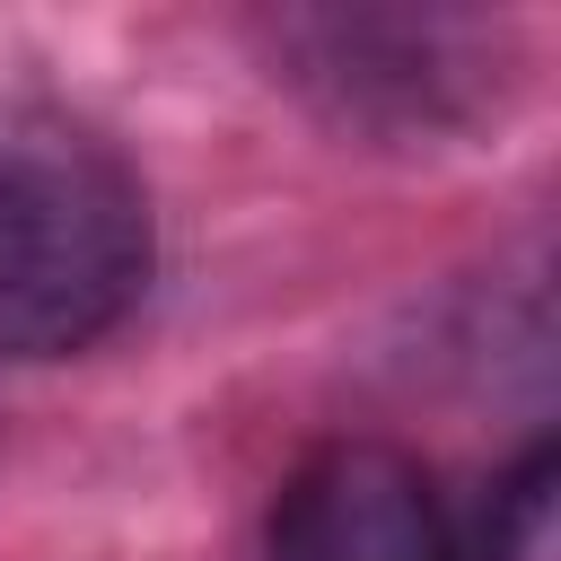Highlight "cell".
<instances>
[{"mask_svg":"<svg viewBox=\"0 0 561 561\" xmlns=\"http://www.w3.org/2000/svg\"><path fill=\"white\" fill-rule=\"evenodd\" d=\"M289 79L316 88L342 123H386V131H438L456 114H473L482 96V26L465 18H289L280 26Z\"/></svg>","mask_w":561,"mask_h":561,"instance_id":"obj_3","label":"cell"},{"mask_svg":"<svg viewBox=\"0 0 561 561\" xmlns=\"http://www.w3.org/2000/svg\"><path fill=\"white\" fill-rule=\"evenodd\" d=\"M263 552L272 561H473L465 508H447L430 465L386 447V438L316 447L280 482Z\"/></svg>","mask_w":561,"mask_h":561,"instance_id":"obj_2","label":"cell"},{"mask_svg":"<svg viewBox=\"0 0 561 561\" xmlns=\"http://www.w3.org/2000/svg\"><path fill=\"white\" fill-rule=\"evenodd\" d=\"M140 175L61 114L0 105V359H61L149 289Z\"/></svg>","mask_w":561,"mask_h":561,"instance_id":"obj_1","label":"cell"}]
</instances>
